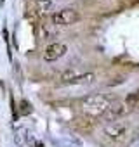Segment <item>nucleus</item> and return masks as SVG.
<instances>
[{
    "mask_svg": "<svg viewBox=\"0 0 139 147\" xmlns=\"http://www.w3.org/2000/svg\"><path fill=\"white\" fill-rule=\"evenodd\" d=\"M111 104H113V100L108 95L97 94V95L85 97L82 102V109H84V113H87L91 116H101V114H106V111L110 109Z\"/></svg>",
    "mask_w": 139,
    "mask_h": 147,
    "instance_id": "obj_1",
    "label": "nucleus"
},
{
    "mask_svg": "<svg viewBox=\"0 0 139 147\" xmlns=\"http://www.w3.org/2000/svg\"><path fill=\"white\" fill-rule=\"evenodd\" d=\"M78 18H80L78 11L72 9V7H64V9L56 11V12L50 16V21H52V24H56V26H70V24L77 23Z\"/></svg>",
    "mask_w": 139,
    "mask_h": 147,
    "instance_id": "obj_2",
    "label": "nucleus"
},
{
    "mask_svg": "<svg viewBox=\"0 0 139 147\" xmlns=\"http://www.w3.org/2000/svg\"><path fill=\"white\" fill-rule=\"evenodd\" d=\"M66 52H68L66 43L54 42V43H50V45H47V47H45V50H44V59H45L47 62H54V61L61 59Z\"/></svg>",
    "mask_w": 139,
    "mask_h": 147,
    "instance_id": "obj_3",
    "label": "nucleus"
},
{
    "mask_svg": "<svg viewBox=\"0 0 139 147\" xmlns=\"http://www.w3.org/2000/svg\"><path fill=\"white\" fill-rule=\"evenodd\" d=\"M129 125L125 121H111L106 128H104V135L110 140H120L125 133H127Z\"/></svg>",
    "mask_w": 139,
    "mask_h": 147,
    "instance_id": "obj_4",
    "label": "nucleus"
},
{
    "mask_svg": "<svg viewBox=\"0 0 139 147\" xmlns=\"http://www.w3.org/2000/svg\"><path fill=\"white\" fill-rule=\"evenodd\" d=\"M54 2L52 0H35V12L44 16V14H49L50 9H52Z\"/></svg>",
    "mask_w": 139,
    "mask_h": 147,
    "instance_id": "obj_5",
    "label": "nucleus"
},
{
    "mask_svg": "<svg viewBox=\"0 0 139 147\" xmlns=\"http://www.w3.org/2000/svg\"><path fill=\"white\" fill-rule=\"evenodd\" d=\"M94 78H96V76H94V73H82L80 76L73 78L68 85H89V83L94 82Z\"/></svg>",
    "mask_w": 139,
    "mask_h": 147,
    "instance_id": "obj_6",
    "label": "nucleus"
},
{
    "mask_svg": "<svg viewBox=\"0 0 139 147\" xmlns=\"http://www.w3.org/2000/svg\"><path fill=\"white\" fill-rule=\"evenodd\" d=\"M125 107H127L125 104H111V106H110V109L106 111V114H108V118H110V119H115V118L122 116V114L127 111Z\"/></svg>",
    "mask_w": 139,
    "mask_h": 147,
    "instance_id": "obj_7",
    "label": "nucleus"
},
{
    "mask_svg": "<svg viewBox=\"0 0 139 147\" xmlns=\"http://www.w3.org/2000/svg\"><path fill=\"white\" fill-rule=\"evenodd\" d=\"M127 104L129 106H139V95L137 94H129V97H127Z\"/></svg>",
    "mask_w": 139,
    "mask_h": 147,
    "instance_id": "obj_8",
    "label": "nucleus"
}]
</instances>
